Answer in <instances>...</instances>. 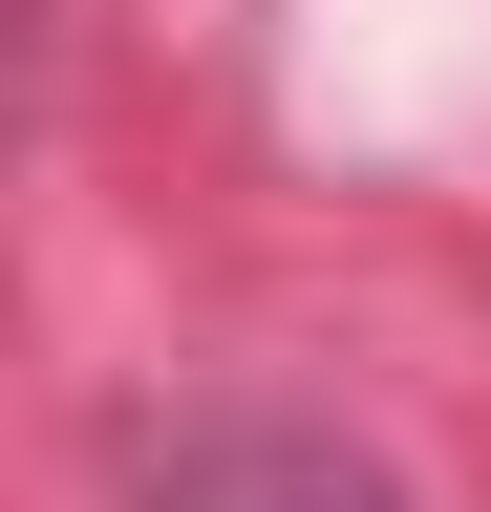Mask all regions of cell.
<instances>
[{
  "label": "cell",
  "mask_w": 491,
  "mask_h": 512,
  "mask_svg": "<svg viewBox=\"0 0 491 512\" xmlns=\"http://www.w3.org/2000/svg\"><path fill=\"white\" fill-rule=\"evenodd\" d=\"M150 512H406V470L299 406H193V427H150Z\"/></svg>",
  "instance_id": "cell-1"
}]
</instances>
